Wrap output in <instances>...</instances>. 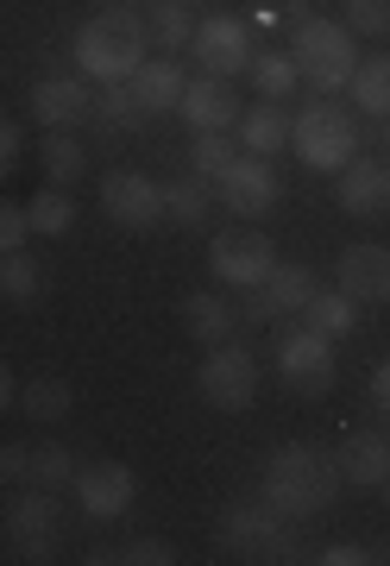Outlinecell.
Wrapping results in <instances>:
<instances>
[{"label": "cell", "instance_id": "1", "mask_svg": "<svg viewBox=\"0 0 390 566\" xmlns=\"http://www.w3.org/2000/svg\"><path fill=\"white\" fill-rule=\"evenodd\" d=\"M340 465H334L328 447L315 441H289L277 447L265 460V504L284 510L289 523H308V516H322V510H334V497H340Z\"/></svg>", "mask_w": 390, "mask_h": 566}, {"label": "cell", "instance_id": "2", "mask_svg": "<svg viewBox=\"0 0 390 566\" xmlns=\"http://www.w3.org/2000/svg\"><path fill=\"white\" fill-rule=\"evenodd\" d=\"M145 44H151V32H145L139 7H107L76 32V70L95 82H133V70L145 63Z\"/></svg>", "mask_w": 390, "mask_h": 566}, {"label": "cell", "instance_id": "3", "mask_svg": "<svg viewBox=\"0 0 390 566\" xmlns=\"http://www.w3.org/2000/svg\"><path fill=\"white\" fill-rule=\"evenodd\" d=\"M352 32L340 20H308L296 25V44H289V63H296V82H308L315 95H340L359 70V51H352Z\"/></svg>", "mask_w": 390, "mask_h": 566}, {"label": "cell", "instance_id": "4", "mask_svg": "<svg viewBox=\"0 0 390 566\" xmlns=\"http://www.w3.org/2000/svg\"><path fill=\"white\" fill-rule=\"evenodd\" d=\"M289 145H296V158H303L308 170L340 177V170L359 158V120L334 102H308L303 114L289 120Z\"/></svg>", "mask_w": 390, "mask_h": 566}, {"label": "cell", "instance_id": "5", "mask_svg": "<svg viewBox=\"0 0 390 566\" xmlns=\"http://www.w3.org/2000/svg\"><path fill=\"white\" fill-rule=\"evenodd\" d=\"M214 535H221V547L233 560H296V528H289V516L271 510L265 497H259V504L240 497V504L221 516Z\"/></svg>", "mask_w": 390, "mask_h": 566}, {"label": "cell", "instance_id": "6", "mask_svg": "<svg viewBox=\"0 0 390 566\" xmlns=\"http://www.w3.org/2000/svg\"><path fill=\"white\" fill-rule=\"evenodd\" d=\"M196 390H202L214 409H226V416H240V409L252 403V390H259V359H252L240 340H221L208 346L202 371H196Z\"/></svg>", "mask_w": 390, "mask_h": 566}, {"label": "cell", "instance_id": "7", "mask_svg": "<svg viewBox=\"0 0 390 566\" xmlns=\"http://www.w3.org/2000/svg\"><path fill=\"white\" fill-rule=\"evenodd\" d=\"M277 378L289 390H303V397H328L334 390V340L303 322L289 327V334H277Z\"/></svg>", "mask_w": 390, "mask_h": 566}, {"label": "cell", "instance_id": "8", "mask_svg": "<svg viewBox=\"0 0 390 566\" xmlns=\"http://www.w3.org/2000/svg\"><path fill=\"white\" fill-rule=\"evenodd\" d=\"M315 290H322V283H315L308 264H271L265 283H252L246 303H233V308H240V322L246 327H271L277 315H303Z\"/></svg>", "mask_w": 390, "mask_h": 566}, {"label": "cell", "instance_id": "9", "mask_svg": "<svg viewBox=\"0 0 390 566\" xmlns=\"http://www.w3.org/2000/svg\"><path fill=\"white\" fill-rule=\"evenodd\" d=\"M7 535L20 547V560H51L63 542V516H57V491L25 485L13 504H7Z\"/></svg>", "mask_w": 390, "mask_h": 566}, {"label": "cell", "instance_id": "10", "mask_svg": "<svg viewBox=\"0 0 390 566\" xmlns=\"http://www.w3.org/2000/svg\"><path fill=\"white\" fill-rule=\"evenodd\" d=\"M189 51H196V63H202V76H246L252 70V32L246 20H233V13H208V20H196V39H189Z\"/></svg>", "mask_w": 390, "mask_h": 566}, {"label": "cell", "instance_id": "11", "mask_svg": "<svg viewBox=\"0 0 390 566\" xmlns=\"http://www.w3.org/2000/svg\"><path fill=\"white\" fill-rule=\"evenodd\" d=\"M277 264V245H271V233H259V227H233V233H214V245H208V271L221 283H233V290H252V283H265V271Z\"/></svg>", "mask_w": 390, "mask_h": 566}, {"label": "cell", "instance_id": "12", "mask_svg": "<svg viewBox=\"0 0 390 566\" xmlns=\"http://www.w3.org/2000/svg\"><path fill=\"white\" fill-rule=\"evenodd\" d=\"M102 214L114 227L145 233V227L165 221V189L145 177V170H107V177H102Z\"/></svg>", "mask_w": 390, "mask_h": 566}, {"label": "cell", "instance_id": "13", "mask_svg": "<svg viewBox=\"0 0 390 566\" xmlns=\"http://www.w3.org/2000/svg\"><path fill=\"white\" fill-rule=\"evenodd\" d=\"M139 497V479H133V465L120 460H95V465H76V504H83L88 523H114L126 516Z\"/></svg>", "mask_w": 390, "mask_h": 566}, {"label": "cell", "instance_id": "14", "mask_svg": "<svg viewBox=\"0 0 390 566\" xmlns=\"http://www.w3.org/2000/svg\"><path fill=\"white\" fill-rule=\"evenodd\" d=\"M214 202L233 208L240 221H265L271 208H277V170H271V158H252V151H240V164H233L221 182H214Z\"/></svg>", "mask_w": 390, "mask_h": 566}, {"label": "cell", "instance_id": "15", "mask_svg": "<svg viewBox=\"0 0 390 566\" xmlns=\"http://www.w3.org/2000/svg\"><path fill=\"white\" fill-rule=\"evenodd\" d=\"M177 114L189 120V133H233L246 107H240V88L226 76H196L183 88V107H177Z\"/></svg>", "mask_w": 390, "mask_h": 566}, {"label": "cell", "instance_id": "16", "mask_svg": "<svg viewBox=\"0 0 390 566\" xmlns=\"http://www.w3.org/2000/svg\"><path fill=\"white\" fill-rule=\"evenodd\" d=\"M88 102H95L88 76H44L39 88H32V114H39L44 133H70V126H88Z\"/></svg>", "mask_w": 390, "mask_h": 566}, {"label": "cell", "instance_id": "17", "mask_svg": "<svg viewBox=\"0 0 390 566\" xmlns=\"http://www.w3.org/2000/svg\"><path fill=\"white\" fill-rule=\"evenodd\" d=\"M340 208H347L352 221L390 214V158H352L340 170Z\"/></svg>", "mask_w": 390, "mask_h": 566}, {"label": "cell", "instance_id": "18", "mask_svg": "<svg viewBox=\"0 0 390 566\" xmlns=\"http://www.w3.org/2000/svg\"><path fill=\"white\" fill-rule=\"evenodd\" d=\"M334 465H340V479L359 491H378L390 479V434H378V428H359V434H347V441L334 447Z\"/></svg>", "mask_w": 390, "mask_h": 566}, {"label": "cell", "instance_id": "19", "mask_svg": "<svg viewBox=\"0 0 390 566\" xmlns=\"http://www.w3.org/2000/svg\"><path fill=\"white\" fill-rule=\"evenodd\" d=\"M340 290L352 303H390V245H347L340 252Z\"/></svg>", "mask_w": 390, "mask_h": 566}, {"label": "cell", "instance_id": "20", "mask_svg": "<svg viewBox=\"0 0 390 566\" xmlns=\"http://www.w3.org/2000/svg\"><path fill=\"white\" fill-rule=\"evenodd\" d=\"M126 88H133V102H139V114L151 120V114H170V107H183L189 76H183V70H177L170 57H158V63H139Z\"/></svg>", "mask_w": 390, "mask_h": 566}, {"label": "cell", "instance_id": "21", "mask_svg": "<svg viewBox=\"0 0 390 566\" xmlns=\"http://www.w3.org/2000/svg\"><path fill=\"white\" fill-rule=\"evenodd\" d=\"M183 327H189V340L221 346V340H233V327H240V308L221 303V296H208V290H189V296H183Z\"/></svg>", "mask_w": 390, "mask_h": 566}, {"label": "cell", "instance_id": "22", "mask_svg": "<svg viewBox=\"0 0 390 566\" xmlns=\"http://www.w3.org/2000/svg\"><path fill=\"white\" fill-rule=\"evenodd\" d=\"M44 264H39V252H0V303H13V308H32L44 296Z\"/></svg>", "mask_w": 390, "mask_h": 566}, {"label": "cell", "instance_id": "23", "mask_svg": "<svg viewBox=\"0 0 390 566\" xmlns=\"http://www.w3.org/2000/svg\"><path fill=\"white\" fill-rule=\"evenodd\" d=\"M289 145V114L284 102H259L252 114H240V151L252 158H271V151H284Z\"/></svg>", "mask_w": 390, "mask_h": 566}, {"label": "cell", "instance_id": "24", "mask_svg": "<svg viewBox=\"0 0 390 566\" xmlns=\"http://www.w3.org/2000/svg\"><path fill=\"white\" fill-rule=\"evenodd\" d=\"M296 322L315 327V334H328V340H347L352 327H359V303H352L347 290H315Z\"/></svg>", "mask_w": 390, "mask_h": 566}, {"label": "cell", "instance_id": "25", "mask_svg": "<svg viewBox=\"0 0 390 566\" xmlns=\"http://www.w3.org/2000/svg\"><path fill=\"white\" fill-rule=\"evenodd\" d=\"M208 214H214V189H208L196 170H189V177H177V182H165V221L208 227Z\"/></svg>", "mask_w": 390, "mask_h": 566}, {"label": "cell", "instance_id": "26", "mask_svg": "<svg viewBox=\"0 0 390 566\" xmlns=\"http://www.w3.org/2000/svg\"><path fill=\"white\" fill-rule=\"evenodd\" d=\"M145 32H151V44H165V51H189V39H196V7H183V0H151L145 7Z\"/></svg>", "mask_w": 390, "mask_h": 566}, {"label": "cell", "instance_id": "27", "mask_svg": "<svg viewBox=\"0 0 390 566\" xmlns=\"http://www.w3.org/2000/svg\"><path fill=\"white\" fill-rule=\"evenodd\" d=\"M347 88H352V102H359L366 120H384V114H390V51H378V57L359 63Z\"/></svg>", "mask_w": 390, "mask_h": 566}, {"label": "cell", "instance_id": "28", "mask_svg": "<svg viewBox=\"0 0 390 566\" xmlns=\"http://www.w3.org/2000/svg\"><path fill=\"white\" fill-rule=\"evenodd\" d=\"M25 485H44V491L76 485V453H70V447H57V441L25 447Z\"/></svg>", "mask_w": 390, "mask_h": 566}, {"label": "cell", "instance_id": "29", "mask_svg": "<svg viewBox=\"0 0 390 566\" xmlns=\"http://www.w3.org/2000/svg\"><path fill=\"white\" fill-rule=\"evenodd\" d=\"M39 164H44V177L57 182V189H70V182H76V177L88 170V145L76 139V133H44Z\"/></svg>", "mask_w": 390, "mask_h": 566}, {"label": "cell", "instance_id": "30", "mask_svg": "<svg viewBox=\"0 0 390 566\" xmlns=\"http://www.w3.org/2000/svg\"><path fill=\"white\" fill-rule=\"evenodd\" d=\"M133 120H145L139 102H133V88H126V82H102V95L88 102V126H95V133H126Z\"/></svg>", "mask_w": 390, "mask_h": 566}, {"label": "cell", "instance_id": "31", "mask_svg": "<svg viewBox=\"0 0 390 566\" xmlns=\"http://www.w3.org/2000/svg\"><path fill=\"white\" fill-rule=\"evenodd\" d=\"M20 409H25L39 428H44V422H63V416L76 409V390L63 385V378H32V385L20 390Z\"/></svg>", "mask_w": 390, "mask_h": 566}, {"label": "cell", "instance_id": "32", "mask_svg": "<svg viewBox=\"0 0 390 566\" xmlns=\"http://www.w3.org/2000/svg\"><path fill=\"white\" fill-rule=\"evenodd\" d=\"M25 221H32V233L57 240V233H70V227H76V202L63 196L57 182H51V189H39V196L25 202Z\"/></svg>", "mask_w": 390, "mask_h": 566}, {"label": "cell", "instance_id": "33", "mask_svg": "<svg viewBox=\"0 0 390 566\" xmlns=\"http://www.w3.org/2000/svg\"><path fill=\"white\" fill-rule=\"evenodd\" d=\"M246 76H252V88H259L265 102H284L289 88H296V63H289V51H259Z\"/></svg>", "mask_w": 390, "mask_h": 566}, {"label": "cell", "instance_id": "34", "mask_svg": "<svg viewBox=\"0 0 390 566\" xmlns=\"http://www.w3.org/2000/svg\"><path fill=\"white\" fill-rule=\"evenodd\" d=\"M233 164H240V139L233 133H196V177L202 182H221Z\"/></svg>", "mask_w": 390, "mask_h": 566}, {"label": "cell", "instance_id": "35", "mask_svg": "<svg viewBox=\"0 0 390 566\" xmlns=\"http://www.w3.org/2000/svg\"><path fill=\"white\" fill-rule=\"evenodd\" d=\"M102 560H114V566H177V547H170L165 535H139V542L114 547V554H102Z\"/></svg>", "mask_w": 390, "mask_h": 566}, {"label": "cell", "instance_id": "36", "mask_svg": "<svg viewBox=\"0 0 390 566\" xmlns=\"http://www.w3.org/2000/svg\"><path fill=\"white\" fill-rule=\"evenodd\" d=\"M352 39H384L390 32V0H347V20H340Z\"/></svg>", "mask_w": 390, "mask_h": 566}, {"label": "cell", "instance_id": "37", "mask_svg": "<svg viewBox=\"0 0 390 566\" xmlns=\"http://www.w3.org/2000/svg\"><path fill=\"white\" fill-rule=\"evenodd\" d=\"M32 240V221H25L20 202H0V252H20Z\"/></svg>", "mask_w": 390, "mask_h": 566}, {"label": "cell", "instance_id": "38", "mask_svg": "<svg viewBox=\"0 0 390 566\" xmlns=\"http://www.w3.org/2000/svg\"><path fill=\"white\" fill-rule=\"evenodd\" d=\"M20 151H25L20 126H13V120H0V182L13 177V164H20Z\"/></svg>", "mask_w": 390, "mask_h": 566}, {"label": "cell", "instance_id": "39", "mask_svg": "<svg viewBox=\"0 0 390 566\" xmlns=\"http://www.w3.org/2000/svg\"><path fill=\"white\" fill-rule=\"evenodd\" d=\"M315 560H322V566H366L371 554H366V547H352V542H328Z\"/></svg>", "mask_w": 390, "mask_h": 566}, {"label": "cell", "instance_id": "40", "mask_svg": "<svg viewBox=\"0 0 390 566\" xmlns=\"http://www.w3.org/2000/svg\"><path fill=\"white\" fill-rule=\"evenodd\" d=\"M0 479H7V485H25V447L20 441L0 447Z\"/></svg>", "mask_w": 390, "mask_h": 566}, {"label": "cell", "instance_id": "41", "mask_svg": "<svg viewBox=\"0 0 390 566\" xmlns=\"http://www.w3.org/2000/svg\"><path fill=\"white\" fill-rule=\"evenodd\" d=\"M371 403H378V409L390 416V359L378 365V371H371Z\"/></svg>", "mask_w": 390, "mask_h": 566}, {"label": "cell", "instance_id": "42", "mask_svg": "<svg viewBox=\"0 0 390 566\" xmlns=\"http://www.w3.org/2000/svg\"><path fill=\"white\" fill-rule=\"evenodd\" d=\"M13 403H20V385H13V371L0 365V409H13Z\"/></svg>", "mask_w": 390, "mask_h": 566}, {"label": "cell", "instance_id": "43", "mask_svg": "<svg viewBox=\"0 0 390 566\" xmlns=\"http://www.w3.org/2000/svg\"><path fill=\"white\" fill-rule=\"evenodd\" d=\"M378 126H384V151H390V114H384V120H378Z\"/></svg>", "mask_w": 390, "mask_h": 566}, {"label": "cell", "instance_id": "44", "mask_svg": "<svg viewBox=\"0 0 390 566\" xmlns=\"http://www.w3.org/2000/svg\"><path fill=\"white\" fill-rule=\"evenodd\" d=\"M378 491H384V510H390V479H384V485H378Z\"/></svg>", "mask_w": 390, "mask_h": 566}, {"label": "cell", "instance_id": "45", "mask_svg": "<svg viewBox=\"0 0 390 566\" xmlns=\"http://www.w3.org/2000/svg\"><path fill=\"white\" fill-rule=\"evenodd\" d=\"M120 7H151V0H120Z\"/></svg>", "mask_w": 390, "mask_h": 566}, {"label": "cell", "instance_id": "46", "mask_svg": "<svg viewBox=\"0 0 390 566\" xmlns=\"http://www.w3.org/2000/svg\"><path fill=\"white\" fill-rule=\"evenodd\" d=\"M371 560H390V547H384V554H371Z\"/></svg>", "mask_w": 390, "mask_h": 566}, {"label": "cell", "instance_id": "47", "mask_svg": "<svg viewBox=\"0 0 390 566\" xmlns=\"http://www.w3.org/2000/svg\"><path fill=\"white\" fill-rule=\"evenodd\" d=\"M183 7H208V0H183Z\"/></svg>", "mask_w": 390, "mask_h": 566}]
</instances>
